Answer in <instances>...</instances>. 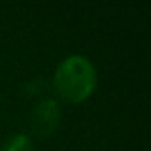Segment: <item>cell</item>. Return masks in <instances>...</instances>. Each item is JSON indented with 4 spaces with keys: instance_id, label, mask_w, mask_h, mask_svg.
<instances>
[{
    "instance_id": "2",
    "label": "cell",
    "mask_w": 151,
    "mask_h": 151,
    "mask_svg": "<svg viewBox=\"0 0 151 151\" xmlns=\"http://www.w3.org/2000/svg\"><path fill=\"white\" fill-rule=\"evenodd\" d=\"M60 123V103L55 98L39 100L30 112V132L39 139L50 137Z\"/></svg>"
},
{
    "instance_id": "1",
    "label": "cell",
    "mask_w": 151,
    "mask_h": 151,
    "mask_svg": "<svg viewBox=\"0 0 151 151\" xmlns=\"http://www.w3.org/2000/svg\"><path fill=\"white\" fill-rule=\"evenodd\" d=\"M98 73L94 64L80 53H73L60 60L53 73L55 94L66 103H82L96 89Z\"/></svg>"
},
{
    "instance_id": "3",
    "label": "cell",
    "mask_w": 151,
    "mask_h": 151,
    "mask_svg": "<svg viewBox=\"0 0 151 151\" xmlns=\"http://www.w3.org/2000/svg\"><path fill=\"white\" fill-rule=\"evenodd\" d=\"M0 151H36V147H34L32 139L27 133H18L11 137Z\"/></svg>"
}]
</instances>
